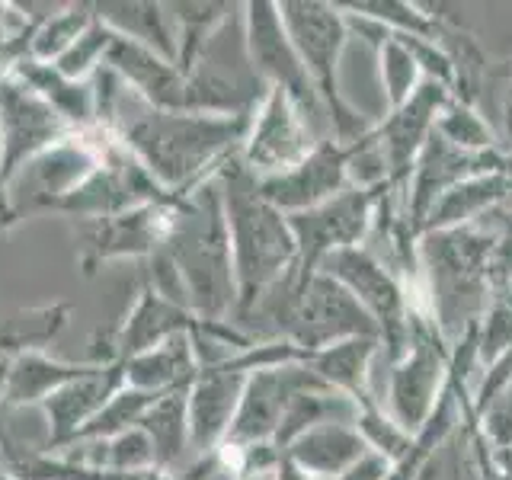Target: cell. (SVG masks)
Returning a JSON list of instances; mask_svg holds the SVG:
<instances>
[{"instance_id":"obj_30","label":"cell","mask_w":512,"mask_h":480,"mask_svg":"<svg viewBox=\"0 0 512 480\" xmlns=\"http://www.w3.org/2000/svg\"><path fill=\"white\" fill-rule=\"evenodd\" d=\"M96 20L109 26L116 36L154 48L176 64V32L167 4H93Z\"/></svg>"},{"instance_id":"obj_34","label":"cell","mask_w":512,"mask_h":480,"mask_svg":"<svg viewBox=\"0 0 512 480\" xmlns=\"http://www.w3.org/2000/svg\"><path fill=\"white\" fill-rule=\"evenodd\" d=\"M416 480H484V468H480V452L474 442L471 416L464 413V420L452 429L436 452L429 455L423 471Z\"/></svg>"},{"instance_id":"obj_11","label":"cell","mask_w":512,"mask_h":480,"mask_svg":"<svg viewBox=\"0 0 512 480\" xmlns=\"http://www.w3.org/2000/svg\"><path fill=\"white\" fill-rule=\"evenodd\" d=\"M320 141L327 138L314 132V125L292 96L285 90H269L253 112L237 157L256 180H272V176H282L298 167Z\"/></svg>"},{"instance_id":"obj_17","label":"cell","mask_w":512,"mask_h":480,"mask_svg":"<svg viewBox=\"0 0 512 480\" xmlns=\"http://www.w3.org/2000/svg\"><path fill=\"white\" fill-rule=\"evenodd\" d=\"M448 100H452V90L436 84V80H423L420 90L404 106L388 109V116L372 125V141L378 144L391 173L388 189L407 192L416 157H420L423 144L432 135V128H436V119Z\"/></svg>"},{"instance_id":"obj_43","label":"cell","mask_w":512,"mask_h":480,"mask_svg":"<svg viewBox=\"0 0 512 480\" xmlns=\"http://www.w3.org/2000/svg\"><path fill=\"white\" fill-rule=\"evenodd\" d=\"M477 228H487L490 234H496V237H512V212H493V215H487L484 221L477 224Z\"/></svg>"},{"instance_id":"obj_38","label":"cell","mask_w":512,"mask_h":480,"mask_svg":"<svg viewBox=\"0 0 512 480\" xmlns=\"http://www.w3.org/2000/svg\"><path fill=\"white\" fill-rule=\"evenodd\" d=\"M477 109L493 125L500 148L512 157V58L490 61V71L477 96Z\"/></svg>"},{"instance_id":"obj_6","label":"cell","mask_w":512,"mask_h":480,"mask_svg":"<svg viewBox=\"0 0 512 480\" xmlns=\"http://www.w3.org/2000/svg\"><path fill=\"white\" fill-rule=\"evenodd\" d=\"M266 93L269 87L253 71L247 55L244 4H237L186 71V112L253 116Z\"/></svg>"},{"instance_id":"obj_41","label":"cell","mask_w":512,"mask_h":480,"mask_svg":"<svg viewBox=\"0 0 512 480\" xmlns=\"http://www.w3.org/2000/svg\"><path fill=\"white\" fill-rule=\"evenodd\" d=\"M471 423L477 426V432L484 436V442L493 448V452L509 448L512 445V384H506V388L496 394Z\"/></svg>"},{"instance_id":"obj_24","label":"cell","mask_w":512,"mask_h":480,"mask_svg":"<svg viewBox=\"0 0 512 480\" xmlns=\"http://www.w3.org/2000/svg\"><path fill=\"white\" fill-rule=\"evenodd\" d=\"M372 448L356 423H320L285 448V458L314 480H336Z\"/></svg>"},{"instance_id":"obj_29","label":"cell","mask_w":512,"mask_h":480,"mask_svg":"<svg viewBox=\"0 0 512 480\" xmlns=\"http://www.w3.org/2000/svg\"><path fill=\"white\" fill-rule=\"evenodd\" d=\"M189 388H176L160 394L154 404L144 410V416L138 420V429H144V436L154 445V464L160 474H167L183 464L189 448Z\"/></svg>"},{"instance_id":"obj_22","label":"cell","mask_w":512,"mask_h":480,"mask_svg":"<svg viewBox=\"0 0 512 480\" xmlns=\"http://www.w3.org/2000/svg\"><path fill=\"white\" fill-rule=\"evenodd\" d=\"M202 320L183 304H173L164 295H157L151 285L141 288L135 308L128 311V320L112 336V352L125 362L132 356H141L160 343H167L176 333H196Z\"/></svg>"},{"instance_id":"obj_15","label":"cell","mask_w":512,"mask_h":480,"mask_svg":"<svg viewBox=\"0 0 512 480\" xmlns=\"http://www.w3.org/2000/svg\"><path fill=\"white\" fill-rule=\"evenodd\" d=\"M74 135L71 125L48 106L42 96L32 90L26 80L13 71L0 77V192L10 183V176L20 170L26 160L48 151L61 138Z\"/></svg>"},{"instance_id":"obj_33","label":"cell","mask_w":512,"mask_h":480,"mask_svg":"<svg viewBox=\"0 0 512 480\" xmlns=\"http://www.w3.org/2000/svg\"><path fill=\"white\" fill-rule=\"evenodd\" d=\"M93 20H96L93 4H61L52 16H45L42 23L32 26L29 58L55 64L80 36H84Z\"/></svg>"},{"instance_id":"obj_5","label":"cell","mask_w":512,"mask_h":480,"mask_svg":"<svg viewBox=\"0 0 512 480\" xmlns=\"http://www.w3.org/2000/svg\"><path fill=\"white\" fill-rule=\"evenodd\" d=\"M279 16L285 23L288 39L298 48V58L311 77L320 103L327 109L333 138L340 144H352L362 135H368V128L375 122H368L362 112L346 100L340 87L343 55L352 42L346 13L336 4H324V0H282Z\"/></svg>"},{"instance_id":"obj_2","label":"cell","mask_w":512,"mask_h":480,"mask_svg":"<svg viewBox=\"0 0 512 480\" xmlns=\"http://www.w3.org/2000/svg\"><path fill=\"white\" fill-rule=\"evenodd\" d=\"M215 180L221 186L224 218H228L231 260L237 282V308L231 324L247 317L272 285H279L298 263V244L288 215L272 205L260 180L240 164V157H228L218 167Z\"/></svg>"},{"instance_id":"obj_18","label":"cell","mask_w":512,"mask_h":480,"mask_svg":"<svg viewBox=\"0 0 512 480\" xmlns=\"http://www.w3.org/2000/svg\"><path fill=\"white\" fill-rule=\"evenodd\" d=\"M244 368H237L231 359L218 365H202L199 375L189 384V448L199 461L221 452L228 429L234 423V413L240 407L247 384Z\"/></svg>"},{"instance_id":"obj_40","label":"cell","mask_w":512,"mask_h":480,"mask_svg":"<svg viewBox=\"0 0 512 480\" xmlns=\"http://www.w3.org/2000/svg\"><path fill=\"white\" fill-rule=\"evenodd\" d=\"M112 39H116V32H112L109 26H103L100 20H93L84 36H80L68 52L55 61V68L71 80H90L106 64Z\"/></svg>"},{"instance_id":"obj_13","label":"cell","mask_w":512,"mask_h":480,"mask_svg":"<svg viewBox=\"0 0 512 480\" xmlns=\"http://www.w3.org/2000/svg\"><path fill=\"white\" fill-rule=\"evenodd\" d=\"M378 212V192L352 186L336 199L308 208V212L288 215L295 244H298V272H314L327 256L362 247L372 234Z\"/></svg>"},{"instance_id":"obj_14","label":"cell","mask_w":512,"mask_h":480,"mask_svg":"<svg viewBox=\"0 0 512 480\" xmlns=\"http://www.w3.org/2000/svg\"><path fill=\"white\" fill-rule=\"evenodd\" d=\"M186 196H164L157 202L128 208L112 218L90 221L84 228V244H80V269L93 276L100 263L119 260V256H154L167 247L173 234L176 215Z\"/></svg>"},{"instance_id":"obj_21","label":"cell","mask_w":512,"mask_h":480,"mask_svg":"<svg viewBox=\"0 0 512 480\" xmlns=\"http://www.w3.org/2000/svg\"><path fill=\"white\" fill-rule=\"evenodd\" d=\"M106 68L116 71L122 84L154 109L186 112V77L176 64L154 48L116 36L109 45Z\"/></svg>"},{"instance_id":"obj_31","label":"cell","mask_w":512,"mask_h":480,"mask_svg":"<svg viewBox=\"0 0 512 480\" xmlns=\"http://www.w3.org/2000/svg\"><path fill=\"white\" fill-rule=\"evenodd\" d=\"M71 317V304H45V308L13 311L0 320V352L10 359L23 352H42L64 330Z\"/></svg>"},{"instance_id":"obj_26","label":"cell","mask_w":512,"mask_h":480,"mask_svg":"<svg viewBox=\"0 0 512 480\" xmlns=\"http://www.w3.org/2000/svg\"><path fill=\"white\" fill-rule=\"evenodd\" d=\"M199 356L192 346V333H176L167 343H160L141 356L125 359V384L138 391L167 394L176 388H189L199 375Z\"/></svg>"},{"instance_id":"obj_4","label":"cell","mask_w":512,"mask_h":480,"mask_svg":"<svg viewBox=\"0 0 512 480\" xmlns=\"http://www.w3.org/2000/svg\"><path fill=\"white\" fill-rule=\"evenodd\" d=\"M164 253L180 272L189 311L202 324H221V320L234 317L237 282L231 237L228 218H224L221 186L215 176H208L202 186H196L183 199Z\"/></svg>"},{"instance_id":"obj_28","label":"cell","mask_w":512,"mask_h":480,"mask_svg":"<svg viewBox=\"0 0 512 480\" xmlns=\"http://www.w3.org/2000/svg\"><path fill=\"white\" fill-rule=\"evenodd\" d=\"M93 362H58L48 359L45 352H23V356L13 359L10 368V381L4 400H0V410H16V407H42L45 397H52L61 391L64 384H71L77 378H84L93 372Z\"/></svg>"},{"instance_id":"obj_8","label":"cell","mask_w":512,"mask_h":480,"mask_svg":"<svg viewBox=\"0 0 512 480\" xmlns=\"http://www.w3.org/2000/svg\"><path fill=\"white\" fill-rule=\"evenodd\" d=\"M448 362H452V349L439 336L429 314L416 308L410 317L407 349L394 362H384V391L378 394L381 407L410 436H416L436 413L448 384Z\"/></svg>"},{"instance_id":"obj_39","label":"cell","mask_w":512,"mask_h":480,"mask_svg":"<svg viewBox=\"0 0 512 480\" xmlns=\"http://www.w3.org/2000/svg\"><path fill=\"white\" fill-rule=\"evenodd\" d=\"M356 429L362 432V439L368 442V448L378 452L381 458H388L391 464H397L400 458H404L410 452V445H413L410 432L400 423H394V416L384 410L381 404L359 407Z\"/></svg>"},{"instance_id":"obj_32","label":"cell","mask_w":512,"mask_h":480,"mask_svg":"<svg viewBox=\"0 0 512 480\" xmlns=\"http://www.w3.org/2000/svg\"><path fill=\"white\" fill-rule=\"evenodd\" d=\"M237 10V4H167L170 23L176 32V68L186 71L199 58L205 42L215 36L218 26Z\"/></svg>"},{"instance_id":"obj_10","label":"cell","mask_w":512,"mask_h":480,"mask_svg":"<svg viewBox=\"0 0 512 480\" xmlns=\"http://www.w3.org/2000/svg\"><path fill=\"white\" fill-rule=\"evenodd\" d=\"M244 32H247L250 64L260 74L263 84L269 90H285L304 116H308L314 132L320 138H333L327 109L320 103L308 71H304L298 48L288 39L285 23L279 16V4H272V0H250V4H244Z\"/></svg>"},{"instance_id":"obj_44","label":"cell","mask_w":512,"mask_h":480,"mask_svg":"<svg viewBox=\"0 0 512 480\" xmlns=\"http://www.w3.org/2000/svg\"><path fill=\"white\" fill-rule=\"evenodd\" d=\"M0 480H20V477H13V474L7 471V464H4V461H0Z\"/></svg>"},{"instance_id":"obj_27","label":"cell","mask_w":512,"mask_h":480,"mask_svg":"<svg viewBox=\"0 0 512 480\" xmlns=\"http://www.w3.org/2000/svg\"><path fill=\"white\" fill-rule=\"evenodd\" d=\"M13 74L26 80V84L71 125V132H90V128H96V96H93L90 80H71V77H64L55 64L32 61L29 55L16 61Z\"/></svg>"},{"instance_id":"obj_42","label":"cell","mask_w":512,"mask_h":480,"mask_svg":"<svg viewBox=\"0 0 512 480\" xmlns=\"http://www.w3.org/2000/svg\"><path fill=\"white\" fill-rule=\"evenodd\" d=\"M388 474H391V461L381 458L378 452H368L336 480H388Z\"/></svg>"},{"instance_id":"obj_25","label":"cell","mask_w":512,"mask_h":480,"mask_svg":"<svg viewBox=\"0 0 512 480\" xmlns=\"http://www.w3.org/2000/svg\"><path fill=\"white\" fill-rule=\"evenodd\" d=\"M378 356H381L378 336H356V340H343V343L320 349L304 362H308L320 375V381H327L333 391L352 397L359 407H368V404H378V394H375Z\"/></svg>"},{"instance_id":"obj_3","label":"cell","mask_w":512,"mask_h":480,"mask_svg":"<svg viewBox=\"0 0 512 480\" xmlns=\"http://www.w3.org/2000/svg\"><path fill=\"white\" fill-rule=\"evenodd\" d=\"M500 237L487 228L426 231L416 240V269L423 285V311L452 349L477 330L493 298V256Z\"/></svg>"},{"instance_id":"obj_20","label":"cell","mask_w":512,"mask_h":480,"mask_svg":"<svg viewBox=\"0 0 512 480\" xmlns=\"http://www.w3.org/2000/svg\"><path fill=\"white\" fill-rule=\"evenodd\" d=\"M122 388H125V362H109V365H96L90 375L64 384L61 391L45 397L42 410L48 416V439L39 445L42 452L68 448L77 439V432Z\"/></svg>"},{"instance_id":"obj_19","label":"cell","mask_w":512,"mask_h":480,"mask_svg":"<svg viewBox=\"0 0 512 480\" xmlns=\"http://www.w3.org/2000/svg\"><path fill=\"white\" fill-rule=\"evenodd\" d=\"M260 189L282 215H298L336 199L340 192L352 189L346 144L336 138L320 141L298 167L272 176V180H260Z\"/></svg>"},{"instance_id":"obj_23","label":"cell","mask_w":512,"mask_h":480,"mask_svg":"<svg viewBox=\"0 0 512 480\" xmlns=\"http://www.w3.org/2000/svg\"><path fill=\"white\" fill-rule=\"evenodd\" d=\"M509 189H512V157L503 170L471 176V180L448 189L445 196L429 208V215L420 224V234L480 224L487 215L500 212V208L509 202Z\"/></svg>"},{"instance_id":"obj_35","label":"cell","mask_w":512,"mask_h":480,"mask_svg":"<svg viewBox=\"0 0 512 480\" xmlns=\"http://www.w3.org/2000/svg\"><path fill=\"white\" fill-rule=\"evenodd\" d=\"M375 58H378V77H381V90H384V100H388V109L404 106L426 80L420 71V61L410 52V45L400 36H394V32L384 36Z\"/></svg>"},{"instance_id":"obj_7","label":"cell","mask_w":512,"mask_h":480,"mask_svg":"<svg viewBox=\"0 0 512 480\" xmlns=\"http://www.w3.org/2000/svg\"><path fill=\"white\" fill-rule=\"evenodd\" d=\"M103 160V132H74L61 138L48 151L36 154L32 160L10 176V183L0 192V228L36 215H52L55 205L71 196V192L100 167Z\"/></svg>"},{"instance_id":"obj_1","label":"cell","mask_w":512,"mask_h":480,"mask_svg":"<svg viewBox=\"0 0 512 480\" xmlns=\"http://www.w3.org/2000/svg\"><path fill=\"white\" fill-rule=\"evenodd\" d=\"M96 96V128H103L148 170L170 196H189L228 157L240 151L253 116L154 109L128 90L106 64L90 77Z\"/></svg>"},{"instance_id":"obj_36","label":"cell","mask_w":512,"mask_h":480,"mask_svg":"<svg viewBox=\"0 0 512 480\" xmlns=\"http://www.w3.org/2000/svg\"><path fill=\"white\" fill-rule=\"evenodd\" d=\"M160 394L154 391H138V388H125L109 400V404L93 416V420L77 432V439L71 445H80V442H103V439H112V436H119V432H128V429H135L138 420L144 416V410H148L154 400ZM68 445V448H71Z\"/></svg>"},{"instance_id":"obj_9","label":"cell","mask_w":512,"mask_h":480,"mask_svg":"<svg viewBox=\"0 0 512 480\" xmlns=\"http://www.w3.org/2000/svg\"><path fill=\"white\" fill-rule=\"evenodd\" d=\"M317 269L333 276L352 298L362 304V311L372 317L378 340H381L378 362H394L400 352L407 349L413 311L423 308V304L413 301L410 285L400 279L397 272L384 266L375 253H368L365 247L333 253Z\"/></svg>"},{"instance_id":"obj_45","label":"cell","mask_w":512,"mask_h":480,"mask_svg":"<svg viewBox=\"0 0 512 480\" xmlns=\"http://www.w3.org/2000/svg\"><path fill=\"white\" fill-rule=\"evenodd\" d=\"M503 212H512V189H509V202L503 205Z\"/></svg>"},{"instance_id":"obj_37","label":"cell","mask_w":512,"mask_h":480,"mask_svg":"<svg viewBox=\"0 0 512 480\" xmlns=\"http://www.w3.org/2000/svg\"><path fill=\"white\" fill-rule=\"evenodd\" d=\"M436 132L464 151H496L500 148V138H496L493 125L487 122L484 112L471 103L455 100V96L442 106L439 119H436Z\"/></svg>"},{"instance_id":"obj_12","label":"cell","mask_w":512,"mask_h":480,"mask_svg":"<svg viewBox=\"0 0 512 480\" xmlns=\"http://www.w3.org/2000/svg\"><path fill=\"white\" fill-rule=\"evenodd\" d=\"M317 381L320 375L304 359L263 365L250 372L244 384V397H240V407L234 413V423L228 429V439H224L221 452H247V448L272 445L295 394H301Z\"/></svg>"},{"instance_id":"obj_16","label":"cell","mask_w":512,"mask_h":480,"mask_svg":"<svg viewBox=\"0 0 512 480\" xmlns=\"http://www.w3.org/2000/svg\"><path fill=\"white\" fill-rule=\"evenodd\" d=\"M509 164V154L503 148L496 151H464L455 148L452 141H445L436 128L426 138L420 157H416L410 183L404 192V212L413 234L420 237V224L429 215V208L436 205L448 189L471 180V176L503 170Z\"/></svg>"}]
</instances>
